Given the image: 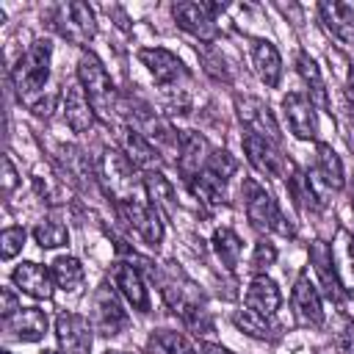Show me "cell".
I'll return each instance as SVG.
<instances>
[{
  "instance_id": "bcb514c9",
  "label": "cell",
  "mask_w": 354,
  "mask_h": 354,
  "mask_svg": "<svg viewBox=\"0 0 354 354\" xmlns=\"http://www.w3.org/2000/svg\"><path fill=\"white\" fill-rule=\"evenodd\" d=\"M44 354H58V351H44Z\"/></svg>"
},
{
  "instance_id": "b9f144b4",
  "label": "cell",
  "mask_w": 354,
  "mask_h": 354,
  "mask_svg": "<svg viewBox=\"0 0 354 354\" xmlns=\"http://www.w3.org/2000/svg\"><path fill=\"white\" fill-rule=\"evenodd\" d=\"M19 310V304H17V296L11 293V288H3V307H0V313H3V318H8V315H14Z\"/></svg>"
},
{
  "instance_id": "8d00e7d4",
  "label": "cell",
  "mask_w": 354,
  "mask_h": 354,
  "mask_svg": "<svg viewBox=\"0 0 354 354\" xmlns=\"http://www.w3.org/2000/svg\"><path fill=\"white\" fill-rule=\"evenodd\" d=\"M0 254H3V260H11L17 252H22V246H25V230L22 227H6L3 230V235H0Z\"/></svg>"
},
{
  "instance_id": "9a60e30c",
  "label": "cell",
  "mask_w": 354,
  "mask_h": 354,
  "mask_svg": "<svg viewBox=\"0 0 354 354\" xmlns=\"http://www.w3.org/2000/svg\"><path fill=\"white\" fill-rule=\"evenodd\" d=\"M290 307H293V315L301 326H310V329H318L324 324V307H321V296L315 290V285L307 279V274H299L296 285H293V293H290Z\"/></svg>"
},
{
  "instance_id": "cb8c5ba5",
  "label": "cell",
  "mask_w": 354,
  "mask_h": 354,
  "mask_svg": "<svg viewBox=\"0 0 354 354\" xmlns=\"http://www.w3.org/2000/svg\"><path fill=\"white\" fill-rule=\"evenodd\" d=\"M122 147H124V155L127 160L136 166V169H147V171H155V166L160 163V152L149 144V138L141 133V130H124L122 133Z\"/></svg>"
},
{
  "instance_id": "7c38bea8",
  "label": "cell",
  "mask_w": 354,
  "mask_h": 354,
  "mask_svg": "<svg viewBox=\"0 0 354 354\" xmlns=\"http://www.w3.org/2000/svg\"><path fill=\"white\" fill-rule=\"evenodd\" d=\"M174 22L191 33L194 39L199 41H216L218 36V28H216V17L207 11L205 3H177L174 6Z\"/></svg>"
},
{
  "instance_id": "d590c367",
  "label": "cell",
  "mask_w": 354,
  "mask_h": 354,
  "mask_svg": "<svg viewBox=\"0 0 354 354\" xmlns=\"http://www.w3.org/2000/svg\"><path fill=\"white\" fill-rule=\"evenodd\" d=\"M235 169H238V163H235V158H232L227 149H213L210 158H207V163H205V171L213 174V177L221 180V183H227V180L235 174Z\"/></svg>"
},
{
  "instance_id": "681fc988",
  "label": "cell",
  "mask_w": 354,
  "mask_h": 354,
  "mask_svg": "<svg viewBox=\"0 0 354 354\" xmlns=\"http://www.w3.org/2000/svg\"><path fill=\"white\" fill-rule=\"evenodd\" d=\"M3 354H11V351H3Z\"/></svg>"
},
{
  "instance_id": "d6a6232c",
  "label": "cell",
  "mask_w": 354,
  "mask_h": 354,
  "mask_svg": "<svg viewBox=\"0 0 354 354\" xmlns=\"http://www.w3.org/2000/svg\"><path fill=\"white\" fill-rule=\"evenodd\" d=\"M213 249H216L218 260L224 263V268L232 271V268L238 266V260H241L243 243H241V238H238L230 227H218V230L213 232Z\"/></svg>"
},
{
  "instance_id": "7402d4cb",
  "label": "cell",
  "mask_w": 354,
  "mask_h": 354,
  "mask_svg": "<svg viewBox=\"0 0 354 354\" xmlns=\"http://www.w3.org/2000/svg\"><path fill=\"white\" fill-rule=\"evenodd\" d=\"M279 304H282V293H279L277 282L271 277H266V274H257L246 288V307L260 313V315H266V318H271L279 310Z\"/></svg>"
},
{
  "instance_id": "ba28073f",
  "label": "cell",
  "mask_w": 354,
  "mask_h": 354,
  "mask_svg": "<svg viewBox=\"0 0 354 354\" xmlns=\"http://www.w3.org/2000/svg\"><path fill=\"white\" fill-rule=\"evenodd\" d=\"M55 337L61 346V354H91L94 326L88 318L77 313H61L55 318Z\"/></svg>"
},
{
  "instance_id": "f6af8a7d",
  "label": "cell",
  "mask_w": 354,
  "mask_h": 354,
  "mask_svg": "<svg viewBox=\"0 0 354 354\" xmlns=\"http://www.w3.org/2000/svg\"><path fill=\"white\" fill-rule=\"evenodd\" d=\"M105 354H130V351H105Z\"/></svg>"
},
{
  "instance_id": "ab89813d",
  "label": "cell",
  "mask_w": 354,
  "mask_h": 354,
  "mask_svg": "<svg viewBox=\"0 0 354 354\" xmlns=\"http://www.w3.org/2000/svg\"><path fill=\"white\" fill-rule=\"evenodd\" d=\"M202 64H207L205 69H207V72H210L216 80H230V72H227L224 61H218L213 50H202Z\"/></svg>"
},
{
  "instance_id": "5b68a950",
  "label": "cell",
  "mask_w": 354,
  "mask_h": 354,
  "mask_svg": "<svg viewBox=\"0 0 354 354\" xmlns=\"http://www.w3.org/2000/svg\"><path fill=\"white\" fill-rule=\"evenodd\" d=\"M160 293H163L166 304H169L174 313H180L185 321H188L194 313L202 310V307H199V296H196V285H194L174 263H169L166 274H160Z\"/></svg>"
},
{
  "instance_id": "d6986e66",
  "label": "cell",
  "mask_w": 354,
  "mask_h": 354,
  "mask_svg": "<svg viewBox=\"0 0 354 354\" xmlns=\"http://www.w3.org/2000/svg\"><path fill=\"white\" fill-rule=\"evenodd\" d=\"M3 329L17 340H41L47 332V315L39 307H19L14 315L3 318Z\"/></svg>"
},
{
  "instance_id": "1f68e13d",
  "label": "cell",
  "mask_w": 354,
  "mask_h": 354,
  "mask_svg": "<svg viewBox=\"0 0 354 354\" xmlns=\"http://www.w3.org/2000/svg\"><path fill=\"white\" fill-rule=\"evenodd\" d=\"M147 354H196V348L188 343L185 335L171 329H158L147 340Z\"/></svg>"
},
{
  "instance_id": "4fadbf2b",
  "label": "cell",
  "mask_w": 354,
  "mask_h": 354,
  "mask_svg": "<svg viewBox=\"0 0 354 354\" xmlns=\"http://www.w3.org/2000/svg\"><path fill=\"white\" fill-rule=\"evenodd\" d=\"M243 152H246V160L266 177H282V171L288 169L290 160H285L279 152H277V144L254 136V133H243Z\"/></svg>"
},
{
  "instance_id": "8fae6325",
  "label": "cell",
  "mask_w": 354,
  "mask_h": 354,
  "mask_svg": "<svg viewBox=\"0 0 354 354\" xmlns=\"http://www.w3.org/2000/svg\"><path fill=\"white\" fill-rule=\"evenodd\" d=\"M210 158V147L207 138L194 133V130H183L180 133V149H177V171L183 174V180H196L205 171V163Z\"/></svg>"
},
{
  "instance_id": "c3c4849f",
  "label": "cell",
  "mask_w": 354,
  "mask_h": 354,
  "mask_svg": "<svg viewBox=\"0 0 354 354\" xmlns=\"http://www.w3.org/2000/svg\"><path fill=\"white\" fill-rule=\"evenodd\" d=\"M351 252H354V241H351Z\"/></svg>"
},
{
  "instance_id": "4dcf8cb0",
  "label": "cell",
  "mask_w": 354,
  "mask_h": 354,
  "mask_svg": "<svg viewBox=\"0 0 354 354\" xmlns=\"http://www.w3.org/2000/svg\"><path fill=\"white\" fill-rule=\"evenodd\" d=\"M321 17L326 22V28L340 36L348 39L351 28H354V3H321Z\"/></svg>"
},
{
  "instance_id": "ffe728a7",
  "label": "cell",
  "mask_w": 354,
  "mask_h": 354,
  "mask_svg": "<svg viewBox=\"0 0 354 354\" xmlns=\"http://www.w3.org/2000/svg\"><path fill=\"white\" fill-rule=\"evenodd\" d=\"M64 119L75 133H86L94 124V108L80 83L64 86Z\"/></svg>"
},
{
  "instance_id": "2e32d148",
  "label": "cell",
  "mask_w": 354,
  "mask_h": 354,
  "mask_svg": "<svg viewBox=\"0 0 354 354\" xmlns=\"http://www.w3.org/2000/svg\"><path fill=\"white\" fill-rule=\"evenodd\" d=\"M282 108H285L288 127L293 130L296 138H315L318 136L315 105L310 102V97H304L301 91H290V94H285Z\"/></svg>"
},
{
  "instance_id": "d4e9b609",
  "label": "cell",
  "mask_w": 354,
  "mask_h": 354,
  "mask_svg": "<svg viewBox=\"0 0 354 354\" xmlns=\"http://www.w3.org/2000/svg\"><path fill=\"white\" fill-rule=\"evenodd\" d=\"M144 188L149 194V205L158 213L174 216V210H177V194H174V185L160 171H147L144 174Z\"/></svg>"
},
{
  "instance_id": "4316f807",
  "label": "cell",
  "mask_w": 354,
  "mask_h": 354,
  "mask_svg": "<svg viewBox=\"0 0 354 354\" xmlns=\"http://www.w3.org/2000/svg\"><path fill=\"white\" fill-rule=\"evenodd\" d=\"M288 169H290L288 191H290V196H293V205H296L301 213H318V210H321V199L315 196V191H313L307 174H304L299 166H293V163H290Z\"/></svg>"
},
{
  "instance_id": "74e56055",
  "label": "cell",
  "mask_w": 354,
  "mask_h": 354,
  "mask_svg": "<svg viewBox=\"0 0 354 354\" xmlns=\"http://www.w3.org/2000/svg\"><path fill=\"white\" fill-rule=\"evenodd\" d=\"M274 260H277V249H274V243H268V241H257V243H254V254H252V268H254V271H263V268L274 266Z\"/></svg>"
},
{
  "instance_id": "7a4b0ae2",
  "label": "cell",
  "mask_w": 354,
  "mask_h": 354,
  "mask_svg": "<svg viewBox=\"0 0 354 354\" xmlns=\"http://www.w3.org/2000/svg\"><path fill=\"white\" fill-rule=\"evenodd\" d=\"M77 83L83 86L94 113H100L102 119H111L116 111V88L102 66V61L94 53H83L77 61Z\"/></svg>"
},
{
  "instance_id": "3957f363",
  "label": "cell",
  "mask_w": 354,
  "mask_h": 354,
  "mask_svg": "<svg viewBox=\"0 0 354 354\" xmlns=\"http://www.w3.org/2000/svg\"><path fill=\"white\" fill-rule=\"evenodd\" d=\"M241 196H243V207H246V218L252 221L254 230L263 232H279V235H293V227L285 221V216L277 207V199L252 177L243 180L241 185Z\"/></svg>"
},
{
  "instance_id": "484cf974",
  "label": "cell",
  "mask_w": 354,
  "mask_h": 354,
  "mask_svg": "<svg viewBox=\"0 0 354 354\" xmlns=\"http://www.w3.org/2000/svg\"><path fill=\"white\" fill-rule=\"evenodd\" d=\"M313 169H315V174L321 177V183L326 188H332V191H340L343 188V183H346L343 163H340V158L335 155V149L329 144H318L315 147V166Z\"/></svg>"
},
{
  "instance_id": "ee69618b",
  "label": "cell",
  "mask_w": 354,
  "mask_h": 354,
  "mask_svg": "<svg viewBox=\"0 0 354 354\" xmlns=\"http://www.w3.org/2000/svg\"><path fill=\"white\" fill-rule=\"evenodd\" d=\"M346 86H348V88H346V91H348V100L354 102V66H351V72H348V80H346Z\"/></svg>"
},
{
  "instance_id": "83f0119b",
  "label": "cell",
  "mask_w": 354,
  "mask_h": 354,
  "mask_svg": "<svg viewBox=\"0 0 354 354\" xmlns=\"http://www.w3.org/2000/svg\"><path fill=\"white\" fill-rule=\"evenodd\" d=\"M296 66H299V75H301V77H304V83H307L310 102H313V105H318L321 111H329V97H326V86H324V77H321L318 64H315L307 53H301V55H299V61H296ZM329 113H332V111H329Z\"/></svg>"
},
{
  "instance_id": "f35d334b",
  "label": "cell",
  "mask_w": 354,
  "mask_h": 354,
  "mask_svg": "<svg viewBox=\"0 0 354 354\" xmlns=\"http://www.w3.org/2000/svg\"><path fill=\"white\" fill-rule=\"evenodd\" d=\"M337 354H354V321H346L335 337Z\"/></svg>"
},
{
  "instance_id": "52a82bcc",
  "label": "cell",
  "mask_w": 354,
  "mask_h": 354,
  "mask_svg": "<svg viewBox=\"0 0 354 354\" xmlns=\"http://www.w3.org/2000/svg\"><path fill=\"white\" fill-rule=\"evenodd\" d=\"M133 163L119 149H105L100 158V177L119 202L133 199Z\"/></svg>"
},
{
  "instance_id": "7dc6e473",
  "label": "cell",
  "mask_w": 354,
  "mask_h": 354,
  "mask_svg": "<svg viewBox=\"0 0 354 354\" xmlns=\"http://www.w3.org/2000/svg\"><path fill=\"white\" fill-rule=\"evenodd\" d=\"M351 205H354V194H351Z\"/></svg>"
},
{
  "instance_id": "836d02e7",
  "label": "cell",
  "mask_w": 354,
  "mask_h": 354,
  "mask_svg": "<svg viewBox=\"0 0 354 354\" xmlns=\"http://www.w3.org/2000/svg\"><path fill=\"white\" fill-rule=\"evenodd\" d=\"M224 185H227V183L216 180V177L207 174V171H202L196 180H191L194 196H196L202 205H207V207H218V205L224 202Z\"/></svg>"
},
{
  "instance_id": "ac0fdd59",
  "label": "cell",
  "mask_w": 354,
  "mask_h": 354,
  "mask_svg": "<svg viewBox=\"0 0 354 354\" xmlns=\"http://www.w3.org/2000/svg\"><path fill=\"white\" fill-rule=\"evenodd\" d=\"M111 279H113V285L119 288V293H122L136 310H141V313L149 310L147 285H144V279H141V274H138V268H136L133 263H113Z\"/></svg>"
},
{
  "instance_id": "9c48e42d",
  "label": "cell",
  "mask_w": 354,
  "mask_h": 354,
  "mask_svg": "<svg viewBox=\"0 0 354 354\" xmlns=\"http://www.w3.org/2000/svg\"><path fill=\"white\" fill-rule=\"evenodd\" d=\"M138 61L149 69L155 83H160L163 88H177V80H183L188 75L183 61L166 47H144V50H138Z\"/></svg>"
},
{
  "instance_id": "277c9868",
  "label": "cell",
  "mask_w": 354,
  "mask_h": 354,
  "mask_svg": "<svg viewBox=\"0 0 354 354\" xmlns=\"http://www.w3.org/2000/svg\"><path fill=\"white\" fill-rule=\"evenodd\" d=\"M53 25L55 30L72 41V44H88L94 36H97V22H94V11L80 3V0H72V3H64L55 8L53 14Z\"/></svg>"
},
{
  "instance_id": "e575fe53",
  "label": "cell",
  "mask_w": 354,
  "mask_h": 354,
  "mask_svg": "<svg viewBox=\"0 0 354 354\" xmlns=\"http://www.w3.org/2000/svg\"><path fill=\"white\" fill-rule=\"evenodd\" d=\"M33 238H36V243H39L41 249H55V246H64V243H66L69 232H66V224H64V221H58L55 216H50V218H41V221L36 224Z\"/></svg>"
},
{
  "instance_id": "6da1fadb",
  "label": "cell",
  "mask_w": 354,
  "mask_h": 354,
  "mask_svg": "<svg viewBox=\"0 0 354 354\" xmlns=\"http://www.w3.org/2000/svg\"><path fill=\"white\" fill-rule=\"evenodd\" d=\"M50 55H53V44L47 39H36L25 50V55H19V61L11 72L17 97L33 111H36L39 97H41V91L47 86V77H50Z\"/></svg>"
},
{
  "instance_id": "603a6c76",
  "label": "cell",
  "mask_w": 354,
  "mask_h": 354,
  "mask_svg": "<svg viewBox=\"0 0 354 354\" xmlns=\"http://www.w3.org/2000/svg\"><path fill=\"white\" fill-rule=\"evenodd\" d=\"M252 64H254V72L260 75V80L268 88H277V83L282 77V58L271 41L252 39Z\"/></svg>"
},
{
  "instance_id": "44dd1931",
  "label": "cell",
  "mask_w": 354,
  "mask_h": 354,
  "mask_svg": "<svg viewBox=\"0 0 354 354\" xmlns=\"http://www.w3.org/2000/svg\"><path fill=\"white\" fill-rule=\"evenodd\" d=\"M11 279L22 293H28L33 299H50L53 296V271H47L39 263H30V260L19 263L11 274Z\"/></svg>"
},
{
  "instance_id": "5bb4252c",
  "label": "cell",
  "mask_w": 354,
  "mask_h": 354,
  "mask_svg": "<svg viewBox=\"0 0 354 354\" xmlns=\"http://www.w3.org/2000/svg\"><path fill=\"white\" fill-rule=\"evenodd\" d=\"M119 213L149 246H158L163 241V221L152 205H141L138 199H130V202H119Z\"/></svg>"
},
{
  "instance_id": "f1b7e54d",
  "label": "cell",
  "mask_w": 354,
  "mask_h": 354,
  "mask_svg": "<svg viewBox=\"0 0 354 354\" xmlns=\"http://www.w3.org/2000/svg\"><path fill=\"white\" fill-rule=\"evenodd\" d=\"M232 324H235L243 335L257 337V340H277V337H279V329H277L266 315H260V313H254V310H249V307L232 313Z\"/></svg>"
},
{
  "instance_id": "30bf717a",
  "label": "cell",
  "mask_w": 354,
  "mask_h": 354,
  "mask_svg": "<svg viewBox=\"0 0 354 354\" xmlns=\"http://www.w3.org/2000/svg\"><path fill=\"white\" fill-rule=\"evenodd\" d=\"M235 108H238V116H241V124L246 127V133H254V136H260V138H266L271 144H279V127L274 122L271 108L263 100L238 97Z\"/></svg>"
},
{
  "instance_id": "e0dca14e",
  "label": "cell",
  "mask_w": 354,
  "mask_h": 354,
  "mask_svg": "<svg viewBox=\"0 0 354 354\" xmlns=\"http://www.w3.org/2000/svg\"><path fill=\"white\" fill-rule=\"evenodd\" d=\"M310 263H313V271H315L318 279H321L324 293H326L332 301H340V299H343V279H340V274H337L335 252L329 249V243L313 241V243H310Z\"/></svg>"
},
{
  "instance_id": "7bdbcfd3",
  "label": "cell",
  "mask_w": 354,
  "mask_h": 354,
  "mask_svg": "<svg viewBox=\"0 0 354 354\" xmlns=\"http://www.w3.org/2000/svg\"><path fill=\"white\" fill-rule=\"evenodd\" d=\"M199 348H202V354H232L230 348H224V346H218V343H207V340H205Z\"/></svg>"
},
{
  "instance_id": "60d3db41",
  "label": "cell",
  "mask_w": 354,
  "mask_h": 354,
  "mask_svg": "<svg viewBox=\"0 0 354 354\" xmlns=\"http://www.w3.org/2000/svg\"><path fill=\"white\" fill-rule=\"evenodd\" d=\"M14 185H17V169H14L11 158L6 155V158H3V194L8 196V194L14 191Z\"/></svg>"
},
{
  "instance_id": "f546056e",
  "label": "cell",
  "mask_w": 354,
  "mask_h": 354,
  "mask_svg": "<svg viewBox=\"0 0 354 354\" xmlns=\"http://www.w3.org/2000/svg\"><path fill=\"white\" fill-rule=\"evenodd\" d=\"M83 279H86V271H83V266H80L77 257L64 254V257H55V260H53V282H55L61 290L75 293V290L83 285Z\"/></svg>"
},
{
  "instance_id": "8992f818",
  "label": "cell",
  "mask_w": 354,
  "mask_h": 354,
  "mask_svg": "<svg viewBox=\"0 0 354 354\" xmlns=\"http://www.w3.org/2000/svg\"><path fill=\"white\" fill-rule=\"evenodd\" d=\"M91 324L97 326L100 335H119L124 326H127V313L122 310V301L116 299L113 288L111 285H100L94 290V299H91Z\"/></svg>"
}]
</instances>
